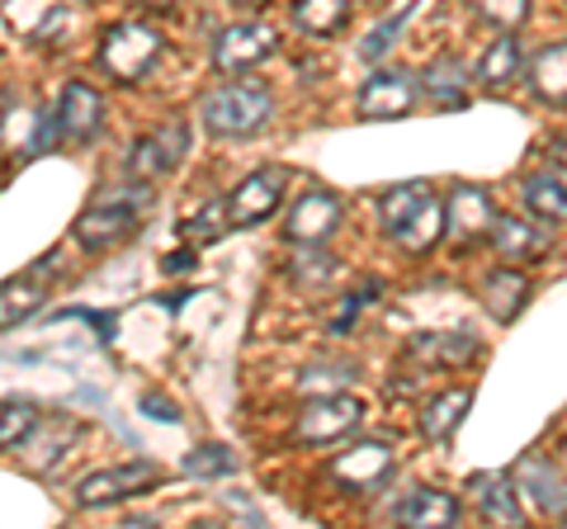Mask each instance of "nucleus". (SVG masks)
<instances>
[{"instance_id": "1", "label": "nucleus", "mask_w": 567, "mask_h": 529, "mask_svg": "<svg viewBox=\"0 0 567 529\" xmlns=\"http://www.w3.org/2000/svg\"><path fill=\"white\" fill-rule=\"evenodd\" d=\"M379 218H383V232L393 237L406 256H421L445 237V199L425 185V180H406L393 185L379 199Z\"/></svg>"}, {"instance_id": "2", "label": "nucleus", "mask_w": 567, "mask_h": 529, "mask_svg": "<svg viewBox=\"0 0 567 529\" xmlns=\"http://www.w3.org/2000/svg\"><path fill=\"white\" fill-rule=\"evenodd\" d=\"M275 114V91L265 81H227L213 95H204L199 118L213 137H251Z\"/></svg>"}, {"instance_id": "3", "label": "nucleus", "mask_w": 567, "mask_h": 529, "mask_svg": "<svg viewBox=\"0 0 567 529\" xmlns=\"http://www.w3.org/2000/svg\"><path fill=\"white\" fill-rule=\"evenodd\" d=\"M147 204H152L147 180L110 189V194H100V199L76 218L71 237H76L85 251H110V246H118L123 237L137 232V218H142V208H147Z\"/></svg>"}, {"instance_id": "4", "label": "nucleus", "mask_w": 567, "mask_h": 529, "mask_svg": "<svg viewBox=\"0 0 567 529\" xmlns=\"http://www.w3.org/2000/svg\"><path fill=\"white\" fill-rule=\"evenodd\" d=\"M162 48L166 39L156 33L152 24H142V20H118L104 29V39L95 48V62L110 72L114 81H137L147 66L162 58Z\"/></svg>"}, {"instance_id": "5", "label": "nucleus", "mask_w": 567, "mask_h": 529, "mask_svg": "<svg viewBox=\"0 0 567 529\" xmlns=\"http://www.w3.org/2000/svg\"><path fill=\"white\" fill-rule=\"evenodd\" d=\"M162 483V468L152 458H133V464H114V468H95L76 483V506H118L128 497H142Z\"/></svg>"}, {"instance_id": "6", "label": "nucleus", "mask_w": 567, "mask_h": 529, "mask_svg": "<svg viewBox=\"0 0 567 529\" xmlns=\"http://www.w3.org/2000/svg\"><path fill=\"white\" fill-rule=\"evenodd\" d=\"M360 421H364V402L354 393H322L303 402V412L293 421V439L298 445H331V439L350 435Z\"/></svg>"}, {"instance_id": "7", "label": "nucleus", "mask_w": 567, "mask_h": 529, "mask_svg": "<svg viewBox=\"0 0 567 529\" xmlns=\"http://www.w3.org/2000/svg\"><path fill=\"white\" fill-rule=\"evenodd\" d=\"M279 48V33L260 20H241V24H227L213 43V72L223 76H237V72H251L265 58H275Z\"/></svg>"}, {"instance_id": "8", "label": "nucleus", "mask_w": 567, "mask_h": 529, "mask_svg": "<svg viewBox=\"0 0 567 529\" xmlns=\"http://www.w3.org/2000/svg\"><path fill=\"white\" fill-rule=\"evenodd\" d=\"M284 189H289V175H284L279 166L251 170V175H246L241 185H233V194L223 199V204H227V227H260V222L284 204Z\"/></svg>"}, {"instance_id": "9", "label": "nucleus", "mask_w": 567, "mask_h": 529, "mask_svg": "<svg viewBox=\"0 0 567 529\" xmlns=\"http://www.w3.org/2000/svg\"><path fill=\"white\" fill-rule=\"evenodd\" d=\"M185 152H189V128L181 118H171L162 123V128H152L147 137H137L133 152H128V175L133 180H162V175H171L175 166L185 162Z\"/></svg>"}, {"instance_id": "10", "label": "nucleus", "mask_w": 567, "mask_h": 529, "mask_svg": "<svg viewBox=\"0 0 567 529\" xmlns=\"http://www.w3.org/2000/svg\"><path fill=\"white\" fill-rule=\"evenodd\" d=\"M52 279H58V256H43L39 264H29L24 274L6 279V284H0V331H14L20 322H29V317L48 303Z\"/></svg>"}, {"instance_id": "11", "label": "nucleus", "mask_w": 567, "mask_h": 529, "mask_svg": "<svg viewBox=\"0 0 567 529\" xmlns=\"http://www.w3.org/2000/svg\"><path fill=\"white\" fill-rule=\"evenodd\" d=\"M412 104H416V76L402 72V66H379L354 95L360 118H402L412 114Z\"/></svg>"}, {"instance_id": "12", "label": "nucleus", "mask_w": 567, "mask_h": 529, "mask_svg": "<svg viewBox=\"0 0 567 529\" xmlns=\"http://www.w3.org/2000/svg\"><path fill=\"white\" fill-rule=\"evenodd\" d=\"M336 227H341V199L331 189H308L284 218V237L293 246H322L336 237Z\"/></svg>"}, {"instance_id": "13", "label": "nucleus", "mask_w": 567, "mask_h": 529, "mask_svg": "<svg viewBox=\"0 0 567 529\" xmlns=\"http://www.w3.org/2000/svg\"><path fill=\"white\" fill-rule=\"evenodd\" d=\"M511 483H516L520 497L535 510H544V516H567V478L544 454H525L520 464L511 468Z\"/></svg>"}, {"instance_id": "14", "label": "nucleus", "mask_w": 567, "mask_h": 529, "mask_svg": "<svg viewBox=\"0 0 567 529\" xmlns=\"http://www.w3.org/2000/svg\"><path fill=\"white\" fill-rule=\"evenodd\" d=\"M327 473H331V483H341L346 491H369L393 473V449H388L383 439H360V445H350L346 454H336Z\"/></svg>"}, {"instance_id": "15", "label": "nucleus", "mask_w": 567, "mask_h": 529, "mask_svg": "<svg viewBox=\"0 0 567 529\" xmlns=\"http://www.w3.org/2000/svg\"><path fill=\"white\" fill-rule=\"evenodd\" d=\"M416 95H425L435 104V110H464L468 95H473V72H468V62L464 58H435V62H425L421 66V76H416Z\"/></svg>"}, {"instance_id": "16", "label": "nucleus", "mask_w": 567, "mask_h": 529, "mask_svg": "<svg viewBox=\"0 0 567 529\" xmlns=\"http://www.w3.org/2000/svg\"><path fill=\"white\" fill-rule=\"evenodd\" d=\"M52 114H58V133L66 137V143H91V137L100 133V123H104V95L85 81H66Z\"/></svg>"}, {"instance_id": "17", "label": "nucleus", "mask_w": 567, "mask_h": 529, "mask_svg": "<svg viewBox=\"0 0 567 529\" xmlns=\"http://www.w3.org/2000/svg\"><path fill=\"white\" fill-rule=\"evenodd\" d=\"M492 218L496 214H492L487 189H477V185H454L450 189V199H445V232L464 237V241H477V237H487Z\"/></svg>"}, {"instance_id": "18", "label": "nucleus", "mask_w": 567, "mask_h": 529, "mask_svg": "<svg viewBox=\"0 0 567 529\" xmlns=\"http://www.w3.org/2000/svg\"><path fill=\"white\" fill-rule=\"evenodd\" d=\"M393 520L398 525H412V529H450V525H458V501L450 497V491L412 487L393 506Z\"/></svg>"}, {"instance_id": "19", "label": "nucleus", "mask_w": 567, "mask_h": 529, "mask_svg": "<svg viewBox=\"0 0 567 529\" xmlns=\"http://www.w3.org/2000/svg\"><path fill=\"white\" fill-rule=\"evenodd\" d=\"M520 76H525V52H520L516 29H506L502 39L487 43V52L477 58L473 81L483 85V91H506V85H516Z\"/></svg>"}, {"instance_id": "20", "label": "nucleus", "mask_w": 567, "mask_h": 529, "mask_svg": "<svg viewBox=\"0 0 567 529\" xmlns=\"http://www.w3.org/2000/svg\"><path fill=\"white\" fill-rule=\"evenodd\" d=\"M525 81L539 104H567V39L539 48L525 66Z\"/></svg>"}, {"instance_id": "21", "label": "nucleus", "mask_w": 567, "mask_h": 529, "mask_svg": "<svg viewBox=\"0 0 567 529\" xmlns=\"http://www.w3.org/2000/svg\"><path fill=\"white\" fill-rule=\"evenodd\" d=\"M473 407V393L468 387H445V393H435L431 402L421 407V435L431 439V445H445V439L464 426V416Z\"/></svg>"}, {"instance_id": "22", "label": "nucleus", "mask_w": 567, "mask_h": 529, "mask_svg": "<svg viewBox=\"0 0 567 529\" xmlns=\"http://www.w3.org/2000/svg\"><path fill=\"white\" fill-rule=\"evenodd\" d=\"M525 303H529L525 270H511V264H502V270H492L483 279V308L496 317V322H516V317L525 312Z\"/></svg>"}, {"instance_id": "23", "label": "nucleus", "mask_w": 567, "mask_h": 529, "mask_svg": "<svg viewBox=\"0 0 567 529\" xmlns=\"http://www.w3.org/2000/svg\"><path fill=\"white\" fill-rule=\"evenodd\" d=\"M406 355H416L425 364L458 369V364H468L477 355V341L468 336V331H421V336H412V345H406Z\"/></svg>"}, {"instance_id": "24", "label": "nucleus", "mask_w": 567, "mask_h": 529, "mask_svg": "<svg viewBox=\"0 0 567 529\" xmlns=\"http://www.w3.org/2000/svg\"><path fill=\"white\" fill-rule=\"evenodd\" d=\"M477 506H483V516L492 525H525V510H520V491L511 483V473H487V478H477Z\"/></svg>"}, {"instance_id": "25", "label": "nucleus", "mask_w": 567, "mask_h": 529, "mask_svg": "<svg viewBox=\"0 0 567 529\" xmlns=\"http://www.w3.org/2000/svg\"><path fill=\"white\" fill-rule=\"evenodd\" d=\"M293 29H303L308 39H331L350 20V0H293L289 6Z\"/></svg>"}, {"instance_id": "26", "label": "nucleus", "mask_w": 567, "mask_h": 529, "mask_svg": "<svg viewBox=\"0 0 567 529\" xmlns=\"http://www.w3.org/2000/svg\"><path fill=\"white\" fill-rule=\"evenodd\" d=\"M525 208L539 222L563 227L567 222V185L558 180V175H529L525 180Z\"/></svg>"}, {"instance_id": "27", "label": "nucleus", "mask_w": 567, "mask_h": 529, "mask_svg": "<svg viewBox=\"0 0 567 529\" xmlns=\"http://www.w3.org/2000/svg\"><path fill=\"white\" fill-rule=\"evenodd\" d=\"M487 232H492L496 256H506V260H525V256H535V246H539L535 222H520V218H492Z\"/></svg>"}, {"instance_id": "28", "label": "nucleus", "mask_w": 567, "mask_h": 529, "mask_svg": "<svg viewBox=\"0 0 567 529\" xmlns=\"http://www.w3.org/2000/svg\"><path fill=\"white\" fill-rule=\"evenodd\" d=\"M39 431V407L29 397H6L0 402V449H14Z\"/></svg>"}, {"instance_id": "29", "label": "nucleus", "mask_w": 567, "mask_h": 529, "mask_svg": "<svg viewBox=\"0 0 567 529\" xmlns=\"http://www.w3.org/2000/svg\"><path fill=\"white\" fill-rule=\"evenodd\" d=\"M350 378H354V364H346V360H322V364L303 369V378H298V393H303V397L341 393V387H346Z\"/></svg>"}, {"instance_id": "30", "label": "nucleus", "mask_w": 567, "mask_h": 529, "mask_svg": "<svg viewBox=\"0 0 567 529\" xmlns=\"http://www.w3.org/2000/svg\"><path fill=\"white\" fill-rule=\"evenodd\" d=\"M185 473L189 478H227V473H237V454L227 445H199L185 454Z\"/></svg>"}, {"instance_id": "31", "label": "nucleus", "mask_w": 567, "mask_h": 529, "mask_svg": "<svg viewBox=\"0 0 567 529\" xmlns=\"http://www.w3.org/2000/svg\"><path fill=\"white\" fill-rule=\"evenodd\" d=\"M468 10L477 20H487L492 29H520L529 20V0H468Z\"/></svg>"}, {"instance_id": "32", "label": "nucleus", "mask_w": 567, "mask_h": 529, "mask_svg": "<svg viewBox=\"0 0 567 529\" xmlns=\"http://www.w3.org/2000/svg\"><path fill=\"white\" fill-rule=\"evenodd\" d=\"M406 20H412V10H402V14H388V20L369 33V39L360 43V58L364 62H383L388 52H393V43L402 39V29H406Z\"/></svg>"}, {"instance_id": "33", "label": "nucleus", "mask_w": 567, "mask_h": 529, "mask_svg": "<svg viewBox=\"0 0 567 529\" xmlns=\"http://www.w3.org/2000/svg\"><path fill=\"white\" fill-rule=\"evenodd\" d=\"M341 270V264H336V256L331 251H322V246H317V251H308V256H298L293 264H289V274L298 279V284H308V289H317V284H327V279Z\"/></svg>"}, {"instance_id": "34", "label": "nucleus", "mask_w": 567, "mask_h": 529, "mask_svg": "<svg viewBox=\"0 0 567 529\" xmlns=\"http://www.w3.org/2000/svg\"><path fill=\"white\" fill-rule=\"evenodd\" d=\"M223 232H233V227H227V204L223 199H213L208 208H199V214L185 222V237L189 241H218Z\"/></svg>"}, {"instance_id": "35", "label": "nucleus", "mask_w": 567, "mask_h": 529, "mask_svg": "<svg viewBox=\"0 0 567 529\" xmlns=\"http://www.w3.org/2000/svg\"><path fill=\"white\" fill-rule=\"evenodd\" d=\"M142 412H147L152 421H171V426L181 421V407H175V402H166L162 393H147V397H142Z\"/></svg>"}, {"instance_id": "36", "label": "nucleus", "mask_w": 567, "mask_h": 529, "mask_svg": "<svg viewBox=\"0 0 567 529\" xmlns=\"http://www.w3.org/2000/svg\"><path fill=\"white\" fill-rule=\"evenodd\" d=\"M544 152L554 156L558 166H567V133H548V143H544Z\"/></svg>"}, {"instance_id": "37", "label": "nucleus", "mask_w": 567, "mask_h": 529, "mask_svg": "<svg viewBox=\"0 0 567 529\" xmlns=\"http://www.w3.org/2000/svg\"><path fill=\"white\" fill-rule=\"evenodd\" d=\"M189 264H194V256H189V251H175V256H166V260H162V270H166V274H185Z\"/></svg>"}, {"instance_id": "38", "label": "nucleus", "mask_w": 567, "mask_h": 529, "mask_svg": "<svg viewBox=\"0 0 567 529\" xmlns=\"http://www.w3.org/2000/svg\"><path fill=\"white\" fill-rule=\"evenodd\" d=\"M137 6H147V10H171V6H181V0H137Z\"/></svg>"}, {"instance_id": "39", "label": "nucleus", "mask_w": 567, "mask_h": 529, "mask_svg": "<svg viewBox=\"0 0 567 529\" xmlns=\"http://www.w3.org/2000/svg\"><path fill=\"white\" fill-rule=\"evenodd\" d=\"M227 6H237V10H256V6H265V0H227Z\"/></svg>"}, {"instance_id": "40", "label": "nucleus", "mask_w": 567, "mask_h": 529, "mask_svg": "<svg viewBox=\"0 0 567 529\" xmlns=\"http://www.w3.org/2000/svg\"><path fill=\"white\" fill-rule=\"evenodd\" d=\"M563 464H567V439H563Z\"/></svg>"}]
</instances>
